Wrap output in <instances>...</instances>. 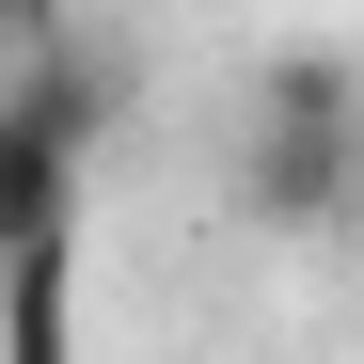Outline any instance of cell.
Listing matches in <instances>:
<instances>
[{
	"label": "cell",
	"mask_w": 364,
	"mask_h": 364,
	"mask_svg": "<svg viewBox=\"0 0 364 364\" xmlns=\"http://www.w3.org/2000/svg\"><path fill=\"white\" fill-rule=\"evenodd\" d=\"M237 222L254 237H348L364 222V80L333 48H269L237 95Z\"/></svg>",
	"instance_id": "obj_1"
},
{
	"label": "cell",
	"mask_w": 364,
	"mask_h": 364,
	"mask_svg": "<svg viewBox=\"0 0 364 364\" xmlns=\"http://www.w3.org/2000/svg\"><path fill=\"white\" fill-rule=\"evenodd\" d=\"M80 159H95V143L0 111V254H16V237H80Z\"/></svg>",
	"instance_id": "obj_2"
},
{
	"label": "cell",
	"mask_w": 364,
	"mask_h": 364,
	"mask_svg": "<svg viewBox=\"0 0 364 364\" xmlns=\"http://www.w3.org/2000/svg\"><path fill=\"white\" fill-rule=\"evenodd\" d=\"M0 348H16V364H80V333H64V237H16V301H0Z\"/></svg>",
	"instance_id": "obj_3"
}]
</instances>
